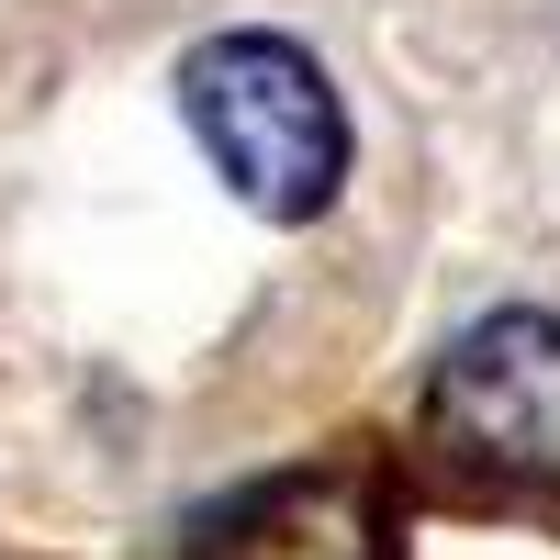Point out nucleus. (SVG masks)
<instances>
[{"label":"nucleus","instance_id":"f257e3e1","mask_svg":"<svg viewBox=\"0 0 560 560\" xmlns=\"http://www.w3.org/2000/svg\"><path fill=\"white\" fill-rule=\"evenodd\" d=\"M179 113L269 224H314L348 179V113L292 34H213L179 57Z\"/></svg>","mask_w":560,"mask_h":560},{"label":"nucleus","instance_id":"f03ea898","mask_svg":"<svg viewBox=\"0 0 560 560\" xmlns=\"http://www.w3.org/2000/svg\"><path fill=\"white\" fill-rule=\"evenodd\" d=\"M427 438L471 482L560 493V314L504 303L482 325H459L427 382Z\"/></svg>","mask_w":560,"mask_h":560},{"label":"nucleus","instance_id":"7ed1b4c3","mask_svg":"<svg viewBox=\"0 0 560 560\" xmlns=\"http://www.w3.org/2000/svg\"><path fill=\"white\" fill-rule=\"evenodd\" d=\"M191 560H382V493L348 471H292L202 516Z\"/></svg>","mask_w":560,"mask_h":560}]
</instances>
